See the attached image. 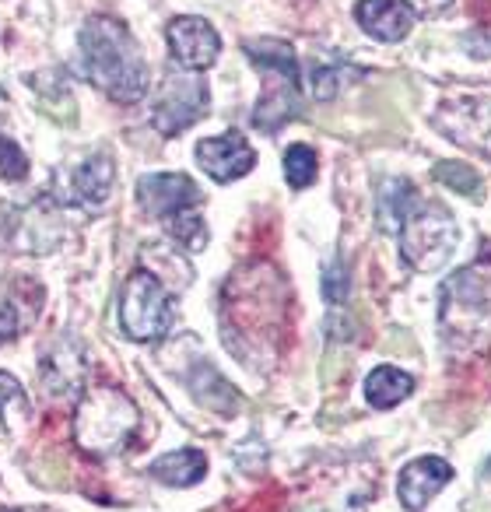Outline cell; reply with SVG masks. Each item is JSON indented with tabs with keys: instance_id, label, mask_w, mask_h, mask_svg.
<instances>
[{
	"instance_id": "603a6c76",
	"label": "cell",
	"mask_w": 491,
	"mask_h": 512,
	"mask_svg": "<svg viewBox=\"0 0 491 512\" xmlns=\"http://www.w3.org/2000/svg\"><path fill=\"white\" fill-rule=\"evenodd\" d=\"M25 172H29V158H25V151L18 148L11 137H0V176L8 179V183H22Z\"/></svg>"
},
{
	"instance_id": "9a60e30c",
	"label": "cell",
	"mask_w": 491,
	"mask_h": 512,
	"mask_svg": "<svg viewBox=\"0 0 491 512\" xmlns=\"http://www.w3.org/2000/svg\"><path fill=\"white\" fill-rule=\"evenodd\" d=\"M113 183H116L113 158H109L106 151H95V155H88L85 162L78 165V172L71 176V204L99 211L109 200V193H113Z\"/></svg>"
},
{
	"instance_id": "277c9868",
	"label": "cell",
	"mask_w": 491,
	"mask_h": 512,
	"mask_svg": "<svg viewBox=\"0 0 491 512\" xmlns=\"http://www.w3.org/2000/svg\"><path fill=\"white\" fill-rule=\"evenodd\" d=\"M376 463L369 460H323L299 481L295 512H358L376 498Z\"/></svg>"
},
{
	"instance_id": "ffe728a7",
	"label": "cell",
	"mask_w": 491,
	"mask_h": 512,
	"mask_svg": "<svg viewBox=\"0 0 491 512\" xmlns=\"http://www.w3.org/2000/svg\"><path fill=\"white\" fill-rule=\"evenodd\" d=\"M316 151L309 148V144H292V148L285 151V179L292 190H306V186H313L316 179Z\"/></svg>"
},
{
	"instance_id": "7402d4cb",
	"label": "cell",
	"mask_w": 491,
	"mask_h": 512,
	"mask_svg": "<svg viewBox=\"0 0 491 512\" xmlns=\"http://www.w3.org/2000/svg\"><path fill=\"white\" fill-rule=\"evenodd\" d=\"M344 71L348 64H330V60H313L309 64V88H313L316 99H334L344 85Z\"/></svg>"
},
{
	"instance_id": "52a82bcc",
	"label": "cell",
	"mask_w": 491,
	"mask_h": 512,
	"mask_svg": "<svg viewBox=\"0 0 491 512\" xmlns=\"http://www.w3.org/2000/svg\"><path fill=\"white\" fill-rule=\"evenodd\" d=\"M453 249H456L453 214L439 204L418 200L407 211L404 225H400V256H404V264L421 274H432L439 267H446Z\"/></svg>"
},
{
	"instance_id": "8fae6325",
	"label": "cell",
	"mask_w": 491,
	"mask_h": 512,
	"mask_svg": "<svg viewBox=\"0 0 491 512\" xmlns=\"http://www.w3.org/2000/svg\"><path fill=\"white\" fill-rule=\"evenodd\" d=\"M197 165L214 179V183H235L257 165V151L246 144L239 130H225L218 137H207L197 144Z\"/></svg>"
},
{
	"instance_id": "30bf717a",
	"label": "cell",
	"mask_w": 491,
	"mask_h": 512,
	"mask_svg": "<svg viewBox=\"0 0 491 512\" xmlns=\"http://www.w3.org/2000/svg\"><path fill=\"white\" fill-rule=\"evenodd\" d=\"M165 36H169L172 60H176L179 71H186V74H204L207 67H214V60H218V53H221V39L207 18L179 15L169 22Z\"/></svg>"
},
{
	"instance_id": "ba28073f",
	"label": "cell",
	"mask_w": 491,
	"mask_h": 512,
	"mask_svg": "<svg viewBox=\"0 0 491 512\" xmlns=\"http://www.w3.org/2000/svg\"><path fill=\"white\" fill-rule=\"evenodd\" d=\"M211 109V88L200 74H176L165 81L151 109V127L162 137H176L190 130L197 120H204Z\"/></svg>"
},
{
	"instance_id": "44dd1931",
	"label": "cell",
	"mask_w": 491,
	"mask_h": 512,
	"mask_svg": "<svg viewBox=\"0 0 491 512\" xmlns=\"http://www.w3.org/2000/svg\"><path fill=\"white\" fill-rule=\"evenodd\" d=\"M435 179H439L442 186H449V190L463 193V197L470 200H481V176H477L470 165L463 162H435Z\"/></svg>"
},
{
	"instance_id": "6da1fadb",
	"label": "cell",
	"mask_w": 491,
	"mask_h": 512,
	"mask_svg": "<svg viewBox=\"0 0 491 512\" xmlns=\"http://www.w3.org/2000/svg\"><path fill=\"white\" fill-rule=\"evenodd\" d=\"M81 64L95 88L109 95L120 106H134L148 95V64L144 50L130 29L113 15H92L81 25L78 36Z\"/></svg>"
},
{
	"instance_id": "3957f363",
	"label": "cell",
	"mask_w": 491,
	"mask_h": 512,
	"mask_svg": "<svg viewBox=\"0 0 491 512\" xmlns=\"http://www.w3.org/2000/svg\"><path fill=\"white\" fill-rule=\"evenodd\" d=\"M137 200L141 207L158 218L169 232V239H176L183 249L200 253L207 246V225L200 218V186L183 172H148L137 183Z\"/></svg>"
},
{
	"instance_id": "5b68a950",
	"label": "cell",
	"mask_w": 491,
	"mask_h": 512,
	"mask_svg": "<svg viewBox=\"0 0 491 512\" xmlns=\"http://www.w3.org/2000/svg\"><path fill=\"white\" fill-rule=\"evenodd\" d=\"M250 64L264 74V95L253 106V123L264 134L281 130L299 109V60L281 39H246L242 43Z\"/></svg>"
},
{
	"instance_id": "484cf974",
	"label": "cell",
	"mask_w": 491,
	"mask_h": 512,
	"mask_svg": "<svg viewBox=\"0 0 491 512\" xmlns=\"http://www.w3.org/2000/svg\"><path fill=\"white\" fill-rule=\"evenodd\" d=\"M18 330H22V323H18L15 306H0V344L15 341V337H18Z\"/></svg>"
},
{
	"instance_id": "8992f818",
	"label": "cell",
	"mask_w": 491,
	"mask_h": 512,
	"mask_svg": "<svg viewBox=\"0 0 491 512\" xmlns=\"http://www.w3.org/2000/svg\"><path fill=\"white\" fill-rule=\"evenodd\" d=\"M176 320V295L151 271L137 267L120 292V330L137 344L165 341Z\"/></svg>"
},
{
	"instance_id": "9c48e42d",
	"label": "cell",
	"mask_w": 491,
	"mask_h": 512,
	"mask_svg": "<svg viewBox=\"0 0 491 512\" xmlns=\"http://www.w3.org/2000/svg\"><path fill=\"white\" fill-rule=\"evenodd\" d=\"M432 123L449 141L491 155V95H453L435 109Z\"/></svg>"
},
{
	"instance_id": "4fadbf2b",
	"label": "cell",
	"mask_w": 491,
	"mask_h": 512,
	"mask_svg": "<svg viewBox=\"0 0 491 512\" xmlns=\"http://www.w3.org/2000/svg\"><path fill=\"white\" fill-rule=\"evenodd\" d=\"M449 481H453V467L442 456H418L397 474V498L407 512H421Z\"/></svg>"
},
{
	"instance_id": "7a4b0ae2",
	"label": "cell",
	"mask_w": 491,
	"mask_h": 512,
	"mask_svg": "<svg viewBox=\"0 0 491 512\" xmlns=\"http://www.w3.org/2000/svg\"><path fill=\"white\" fill-rule=\"evenodd\" d=\"M141 428V411L137 404L116 386H95L85 390L74 411V442L88 456H116L134 442Z\"/></svg>"
},
{
	"instance_id": "5bb4252c",
	"label": "cell",
	"mask_w": 491,
	"mask_h": 512,
	"mask_svg": "<svg viewBox=\"0 0 491 512\" xmlns=\"http://www.w3.org/2000/svg\"><path fill=\"white\" fill-rule=\"evenodd\" d=\"M414 8L407 0H358L355 22L379 43H400L414 29Z\"/></svg>"
},
{
	"instance_id": "e0dca14e",
	"label": "cell",
	"mask_w": 491,
	"mask_h": 512,
	"mask_svg": "<svg viewBox=\"0 0 491 512\" xmlns=\"http://www.w3.org/2000/svg\"><path fill=\"white\" fill-rule=\"evenodd\" d=\"M204 474H207V456L190 446L158 456L148 467V477H155V481H162V484H172V488H193Z\"/></svg>"
},
{
	"instance_id": "cb8c5ba5",
	"label": "cell",
	"mask_w": 491,
	"mask_h": 512,
	"mask_svg": "<svg viewBox=\"0 0 491 512\" xmlns=\"http://www.w3.org/2000/svg\"><path fill=\"white\" fill-rule=\"evenodd\" d=\"M348 292V267L341 260H334L327 267V274H323V295H327L330 306H341V302H348Z\"/></svg>"
},
{
	"instance_id": "d4e9b609",
	"label": "cell",
	"mask_w": 491,
	"mask_h": 512,
	"mask_svg": "<svg viewBox=\"0 0 491 512\" xmlns=\"http://www.w3.org/2000/svg\"><path fill=\"white\" fill-rule=\"evenodd\" d=\"M11 407H25V390L11 372H0V418H8Z\"/></svg>"
},
{
	"instance_id": "d6986e66",
	"label": "cell",
	"mask_w": 491,
	"mask_h": 512,
	"mask_svg": "<svg viewBox=\"0 0 491 512\" xmlns=\"http://www.w3.org/2000/svg\"><path fill=\"white\" fill-rule=\"evenodd\" d=\"M418 190H414L407 179H390V183L379 190V204H376V218H379V228L390 235L400 232V225H404L407 211H411L414 204H418Z\"/></svg>"
},
{
	"instance_id": "ac0fdd59",
	"label": "cell",
	"mask_w": 491,
	"mask_h": 512,
	"mask_svg": "<svg viewBox=\"0 0 491 512\" xmlns=\"http://www.w3.org/2000/svg\"><path fill=\"white\" fill-rule=\"evenodd\" d=\"M414 390V379L407 376L404 369H397V365H379V369L369 372V379H365V400H369V407H376V411H390V407H397L400 400H407Z\"/></svg>"
},
{
	"instance_id": "4316f807",
	"label": "cell",
	"mask_w": 491,
	"mask_h": 512,
	"mask_svg": "<svg viewBox=\"0 0 491 512\" xmlns=\"http://www.w3.org/2000/svg\"><path fill=\"white\" fill-rule=\"evenodd\" d=\"M414 4H418V11H414V15L435 18V15H442V11H446L453 0H414Z\"/></svg>"
},
{
	"instance_id": "7c38bea8",
	"label": "cell",
	"mask_w": 491,
	"mask_h": 512,
	"mask_svg": "<svg viewBox=\"0 0 491 512\" xmlns=\"http://www.w3.org/2000/svg\"><path fill=\"white\" fill-rule=\"evenodd\" d=\"M43 390L50 397H81L88 379V355L74 337H57L43 355Z\"/></svg>"
},
{
	"instance_id": "2e32d148",
	"label": "cell",
	"mask_w": 491,
	"mask_h": 512,
	"mask_svg": "<svg viewBox=\"0 0 491 512\" xmlns=\"http://www.w3.org/2000/svg\"><path fill=\"white\" fill-rule=\"evenodd\" d=\"M186 386H190V393L197 397V404L211 407V411H218V414L239 411V393H235V386H228V379H221V372L214 369V365H207V362L193 365V372L186 376Z\"/></svg>"
}]
</instances>
